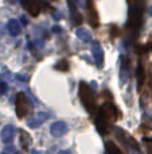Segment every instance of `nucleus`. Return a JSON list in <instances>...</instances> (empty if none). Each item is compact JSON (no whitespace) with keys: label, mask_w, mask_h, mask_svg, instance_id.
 Listing matches in <instances>:
<instances>
[{"label":"nucleus","mask_w":152,"mask_h":154,"mask_svg":"<svg viewBox=\"0 0 152 154\" xmlns=\"http://www.w3.org/2000/svg\"><path fill=\"white\" fill-rule=\"evenodd\" d=\"M118 118V111L112 103H104L98 111V116L96 118V127L100 134H107L109 130V125L115 123Z\"/></svg>","instance_id":"1"},{"label":"nucleus","mask_w":152,"mask_h":154,"mask_svg":"<svg viewBox=\"0 0 152 154\" xmlns=\"http://www.w3.org/2000/svg\"><path fill=\"white\" fill-rule=\"evenodd\" d=\"M80 97L85 108L88 109L90 114L96 112V96L94 92L86 82H80Z\"/></svg>","instance_id":"2"},{"label":"nucleus","mask_w":152,"mask_h":154,"mask_svg":"<svg viewBox=\"0 0 152 154\" xmlns=\"http://www.w3.org/2000/svg\"><path fill=\"white\" fill-rule=\"evenodd\" d=\"M143 3H135L131 4L129 7V12H128V27L131 30L136 31L140 26H142V20H143Z\"/></svg>","instance_id":"3"},{"label":"nucleus","mask_w":152,"mask_h":154,"mask_svg":"<svg viewBox=\"0 0 152 154\" xmlns=\"http://www.w3.org/2000/svg\"><path fill=\"white\" fill-rule=\"evenodd\" d=\"M30 101L27 100V96L24 93H18L16 96V115H18L19 119L24 118L27 114L30 112Z\"/></svg>","instance_id":"4"},{"label":"nucleus","mask_w":152,"mask_h":154,"mask_svg":"<svg viewBox=\"0 0 152 154\" xmlns=\"http://www.w3.org/2000/svg\"><path fill=\"white\" fill-rule=\"evenodd\" d=\"M92 54H93V58H94L97 68L101 69L104 66V50H102L98 41H93L92 42Z\"/></svg>","instance_id":"5"},{"label":"nucleus","mask_w":152,"mask_h":154,"mask_svg":"<svg viewBox=\"0 0 152 154\" xmlns=\"http://www.w3.org/2000/svg\"><path fill=\"white\" fill-rule=\"evenodd\" d=\"M22 5L26 8V11L32 16H38L42 8V2L40 0H20Z\"/></svg>","instance_id":"6"},{"label":"nucleus","mask_w":152,"mask_h":154,"mask_svg":"<svg viewBox=\"0 0 152 154\" xmlns=\"http://www.w3.org/2000/svg\"><path fill=\"white\" fill-rule=\"evenodd\" d=\"M116 135H117V138L120 139L121 142H123L124 145H127V146H129L131 149L136 150V152H139V145H137V142L135 141L133 138H132L131 135H128V134L125 133L124 130H121V128H116Z\"/></svg>","instance_id":"7"},{"label":"nucleus","mask_w":152,"mask_h":154,"mask_svg":"<svg viewBox=\"0 0 152 154\" xmlns=\"http://www.w3.org/2000/svg\"><path fill=\"white\" fill-rule=\"evenodd\" d=\"M86 11H88V19L92 27L98 26V15H97L96 7L93 0H86Z\"/></svg>","instance_id":"8"},{"label":"nucleus","mask_w":152,"mask_h":154,"mask_svg":"<svg viewBox=\"0 0 152 154\" xmlns=\"http://www.w3.org/2000/svg\"><path fill=\"white\" fill-rule=\"evenodd\" d=\"M120 80L123 84H125L129 79V66H131V61L127 58L125 56L120 57Z\"/></svg>","instance_id":"9"},{"label":"nucleus","mask_w":152,"mask_h":154,"mask_svg":"<svg viewBox=\"0 0 152 154\" xmlns=\"http://www.w3.org/2000/svg\"><path fill=\"white\" fill-rule=\"evenodd\" d=\"M48 118H50V115L46 114V112H38L35 116L30 118V119L27 120V125H28V127H31V128H37V127H39L42 123H45Z\"/></svg>","instance_id":"10"},{"label":"nucleus","mask_w":152,"mask_h":154,"mask_svg":"<svg viewBox=\"0 0 152 154\" xmlns=\"http://www.w3.org/2000/svg\"><path fill=\"white\" fill-rule=\"evenodd\" d=\"M50 133L53 137H55V138H59V137L65 135V134L67 133V125L65 122H54L53 125L50 126Z\"/></svg>","instance_id":"11"},{"label":"nucleus","mask_w":152,"mask_h":154,"mask_svg":"<svg viewBox=\"0 0 152 154\" xmlns=\"http://www.w3.org/2000/svg\"><path fill=\"white\" fill-rule=\"evenodd\" d=\"M15 131H16L15 126H12V125L4 126L1 130V141L7 145L11 143L13 141V137H15Z\"/></svg>","instance_id":"12"},{"label":"nucleus","mask_w":152,"mask_h":154,"mask_svg":"<svg viewBox=\"0 0 152 154\" xmlns=\"http://www.w3.org/2000/svg\"><path fill=\"white\" fill-rule=\"evenodd\" d=\"M69 7H70V15H72V19H73V24L74 26H80L82 23V15L78 12L75 2L69 0Z\"/></svg>","instance_id":"13"},{"label":"nucleus","mask_w":152,"mask_h":154,"mask_svg":"<svg viewBox=\"0 0 152 154\" xmlns=\"http://www.w3.org/2000/svg\"><path fill=\"white\" fill-rule=\"evenodd\" d=\"M7 30H8V34H10L11 37H18L22 31V27L16 19H10L7 23Z\"/></svg>","instance_id":"14"},{"label":"nucleus","mask_w":152,"mask_h":154,"mask_svg":"<svg viewBox=\"0 0 152 154\" xmlns=\"http://www.w3.org/2000/svg\"><path fill=\"white\" fill-rule=\"evenodd\" d=\"M137 88H139V91L142 89L143 84H144V80H145V73H144V61H143V58L139 60V65H137Z\"/></svg>","instance_id":"15"},{"label":"nucleus","mask_w":152,"mask_h":154,"mask_svg":"<svg viewBox=\"0 0 152 154\" xmlns=\"http://www.w3.org/2000/svg\"><path fill=\"white\" fill-rule=\"evenodd\" d=\"M32 139L30 137V134L24 130H20V145L23 150H30V145H31Z\"/></svg>","instance_id":"16"},{"label":"nucleus","mask_w":152,"mask_h":154,"mask_svg":"<svg viewBox=\"0 0 152 154\" xmlns=\"http://www.w3.org/2000/svg\"><path fill=\"white\" fill-rule=\"evenodd\" d=\"M74 32L82 42H85V43L92 42V34L86 29H77V30H74Z\"/></svg>","instance_id":"17"},{"label":"nucleus","mask_w":152,"mask_h":154,"mask_svg":"<svg viewBox=\"0 0 152 154\" xmlns=\"http://www.w3.org/2000/svg\"><path fill=\"white\" fill-rule=\"evenodd\" d=\"M107 150H108V153L109 154H124L123 152H121L120 149H118V146L116 143H113V142H107Z\"/></svg>","instance_id":"18"},{"label":"nucleus","mask_w":152,"mask_h":154,"mask_svg":"<svg viewBox=\"0 0 152 154\" xmlns=\"http://www.w3.org/2000/svg\"><path fill=\"white\" fill-rule=\"evenodd\" d=\"M55 69H58V70H67L69 69V62L66 61V60H62V61H59L58 64L55 65Z\"/></svg>","instance_id":"19"},{"label":"nucleus","mask_w":152,"mask_h":154,"mask_svg":"<svg viewBox=\"0 0 152 154\" xmlns=\"http://www.w3.org/2000/svg\"><path fill=\"white\" fill-rule=\"evenodd\" d=\"M7 92V84L4 81H0V96H3Z\"/></svg>","instance_id":"20"},{"label":"nucleus","mask_w":152,"mask_h":154,"mask_svg":"<svg viewBox=\"0 0 152 154\" xmlns=\"http://www.w3.org/2000/svg\"><path fill=\"white\" fill-rule=\"evenodd\" d=\"M144 126L145 127H148L150 130H152V118H144Z\"/></svg>","instance_id":"21"},{"label":"nucleus","mask_w":152,"mask_h":154,"mask_svg":"<svg viewBox=\"0 0 152 154\" xmlns=\"http://www.w3.org/2000/svg\"><path fill=\"white\" fill-rule=\"evenodd\" d=\"M16 80H19V81H23V82H27L28 81V77L23 76V75H16Z\"/></svg>","instance_id":"22"},{"label":"nucleus","mask_w":152,"mask_h":154,"mask_svg":"<svg viewBox=\"0 0 152 154\" xmlns=\"http://www.w3.org/2000/svg\"><path fill=\"white\" fill-rule=\"evenodd\" d=\"M116 30H117V27H116V26H112V38H115L116 34H117V31H116Z\"/></svg>","instance_id":"23"},{"label":"nucleus","mask_w":152,"mask_h":154,"mask_svg":"<svg viewBox=\"0 0 152 154\" xmlns=\"http://www.w3.org/2000/svg\"><path fill=\"white\" fill-rule=\"evenodd\" d=\"M53 31H54V32H61V27H58V26L53 27Z\"/></svg>","instance_id":"24"},{"label":"nucleus","mask_w":152,"mask_h":154,"mask_svg":"<svg viewBox=\"0 0 152 154\" xmlns=\"http://www.w3.org/2000/svg\"><path fill=\"white\" fill-rule=\"evenodd\" d=\"M58 154H72L70 152H66V150H62V152H59Z\"/></svg>","instance_id":"25"},{"label":"nucleus","mask_w":152,"mask_h":154,"mask_svg":"<svg viewBox=\"0 0 152 154\" xmlns=\"http://www.w3.org/2000/svg\"><path fill=\"white\" fill-rule=\"evenodd\" d=\"M31 154H42V153H40V152H38V150H32Z\"/></svg>","instance_id":"26"},{"label":"nucleus","mask_w":152,"mask_h":154,"mask_svg":"<svg viewBox=\"0 0 152 154\" xmlns=\"http://www.w3.org/2000/svg\"><path fill=\"white\" fill-rule=\"evenodd\" d=\"M148 14H150V15L152 16V5H151V7H150V10H148Z\"/></svg>","instance_id":"27"},{"label":"nucleus","mask_w":152,"mask_h":154,"mask_svg":"<svg viewBox=\"0 0 152 154\" xmlns=\"http://www.w3.org/2000/svg\"><path fill=\"white\" fill-rule=\"evenodd\" d=\"M15 154H22V153H15Z\"/></svg>","instance_id":"28"},{"label":"nucleus","mask_w":152,"mask_h":154,"mask_svg":"<svg viewBox=\"0 0 152 154\" xmlns=\"http://www.w3.org/2000/svg\"><path fill=\"white\" fill-rule=\"evenodd\" d=\"M1 154H5V153H1Z\"/></svg>","instance_id":"29"}]
</instances>
